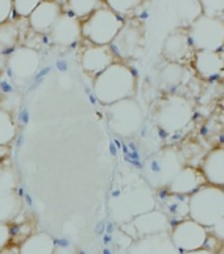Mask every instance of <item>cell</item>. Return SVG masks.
<instances>
[{
    "label": "cell",
    "mask_w": 224,
    "mask_h": 254,
    "mask_svg": "<svg viewBox=\"0 0 224 254\" xmlns=\"http://www.w3.org/2000/svg\"><path fill=\"white\" fill-rule=\"evenodd\" d=\"M111 215L120 225L143 213L156 209V197L144 179L128 182L114 191L110 199Z\"/></svg>",
    "instance_id": "obj_1"
},
{
    "label": "cell",
    "mask_w": 224,
    "mask_h": 254,
    "mask_svg": "<svg viewBox=\"0 0 224 254\" xmlns=\"http://www.w3.org/2000/svg\"><path fill=\"white\" fill-rule=\"evenodd\" d=\"M92 91L96 100L103 106L132 99L137 91L136 74L128 64L115 62L95 76Z\"/></svg>",
    "instance_id": "obj_2"
},
{
    "label": "cell",
    "mask_w": 224,
    "mask_h": 254,
    "mask_svg": "<svg viewBox=\"0 0 224 254\" xmlns=\"http://www.w3.org/2000/svg\"><path fill=\"white\" fill-rule=\"evenodd\" d=\"M194 118V104L179 94H166L152 107V123L160 132L175 134L189 127Z\"/></svg>",
    "instance_id": "obj_3"
},
{
    "label": "cell",
    "mask_w": 224,
    "mask_h": 254,
    "mask_svg": "<svg viewBox=\"0 0 224 254\" xmlns=\"http://www.w3.org/2000/svg\"><path fill=\"white\" fill-rule=\"evenodd\" d=\"M185 166L182 153L178 149L167 146L158 149L144 159L141 175L152 190H166L175 175Z\"/></svg>",
    "instance_id": "obj_4"
},
{
    "label": "cell",
    "mask_w": 224,
    "mask_h": 254,
    "mask_svg": "<svg viewBox=\"0 0 224 254\" xmlns=\"http://www.w3.org/2000/svg\"><path fill=\"white\" fill-rule=\"evenodd\" d=\"M224 217V189L205 185L189 196V219L213 228Z\"/></svg>",
    "instance_id": "obj_5"
},
{
    "label": "cell",
    "mask_w": 224,
    "mask_h": 254,
    "mask_svg": "<svg viewBox=\"0 0 224 254\" xmlns=\"http://www.w3.org/2000/svg\"><path fill=\"white\" fill-rule=\"evenodd\" d=\"M104 114L108 129L120 138L135 137L144 124V114L135 98L106 106Z\"/></svg>",
    "instance_id": "obj_6"
},
{
    "label": "cell",
    "mask_w": 224,
    "mask_h": 254,
    "mask_svg": "<svg viewBox=\"0 0 224 254\" xmlns=\"http://www.w3.org/2000/svg\"><path fill=\"white\" fill-rule=\"evenodd\" d=\"M124 20L119 17L103 3L100 8L80 23L82 36L91 42V45L110 46L122 29Z\"/></svg>",
    "instance_id": "obj_7"
},
{
    "label": "cell",
    "mask_w": 224,
    "mask_h": 254,
    "mask_svg": "<svg viewBox=\"0 0 224 254\" xmlns=\"http://www.w3.org/2000/svg\"><path fill=\"white\" fill-rule=\"evenodd\" d=\"M195 52H217L224 46V20L201 15L187 27Z\"/></svg>",
    "instance_id": "obj_8"
},
{
    "label": "cell",
    "mask_w": 224,
    "mask_h": 254,
    "mask_svg": "<svg viewBox=\"0 0 224 254\" xmlns=\"http://www.w3.org/2000/svg\"><path fill=\"white\" fill-rule=\"evenodd\" d=\"M145 45V27L139 19L124 21L118 36L111 42L115 56L122 60H136L141 56Z\"/></svg>",
    "instance_id": "obj_9"
},
{
    "label": "cell",
    "mask_w": 224,
    "mask_h": 254,
    "mask_svg": "<svg viewBox=\"0 0 224 254\" xmlns=\"http://www.w3.org/2000/svg\"><path fill=\"white\" fill-rule=\"evenodd\" d=\"M41 57L37 50L29 46H17L8 54L5 68L16 80H29L37 74Z\"/></svg>",
    "instance_id": "obj_10"
},
{
    "label": "cell",
    "mask_w": 224,
    "mask_h": 254,
    "mask_svg": "<svg viewBox=\"0 0 224 254\" xmlns=\"http://www.w3.org/2000/svg\"><path fill=\"white\" fill-rule=\"evenodd\" d=\"M170 239L171 243L174 244V247L179 252L189 253L205 248L209 239V232L205 227H202L195 221L186 219L179 221L171 228Z\"/></svg>",
    "instance_id": "obj_11"
},
{
    "label": "cell",
    "mask_w": 224,
    "mask_h": 254,
    "mask_svg": "<svg viewBox=\"0 0 224 254\" xmlns=\"http://www.w3.org/2000/svg\"><path fill=\"white\" fill-rule=\"evenodd\" d=\"M122 229L129 237L135 240L148 237V236L170 233V221L161 211L153 209L150 212L143 213L135 217L127 224H123Z\"/></svg>",
    "instance_id": "obj_12"
},
{
    "label": "cell",
    "mask_w": 224,
    "mask_h": 254,
    "mask_svg": "<svg viewBox=\"0 0 224 254\" xmlns=\"http://www.w3.org/2000/svg\"><path fill=\"white\" fill-rule=\"evenodd\" d=\"M195 50L189 40L187 28H175L167 34L162 45V56L169 64H177L187 66L193 62Z\"/></svg>",
    "instance_id": "obj_13"
},
{
    "label": "cell",
    "mask_w": 224,
    "mask_h": 254,
    "mask_svg": "<svg viewBox=\"0 0 224 254\" xmlns=\"http://www.w3.org/2000/svg\"><path fill=\"white\" fill-rule=\"evenodd\" d=\"M48 34L54 45L64 46V48L72 46L82 37L80 21L70 13L62 12Z\"/></svg>",
    "instance_id": "obj_14"
},
{
    "label": "cell",
    "mask_w": 224,
    "mask_h": 254,
    "mask_svg": "<svg viewBox=\"0 0 224 254\" xmlns=\"http://www.w3.org/2000/svg\"><path fill=\"white\" fill-rule=\"evenodd\" d=\"M116 56L111 49V46L90 45L82 52L80 56V66L90 75H99L107 67L115 64Z\"/></svg>",
    "instance_id": "obj_15"
},
{
    "label": "cell",
    "mask_w": 224,
    "mask_h": 254,
    "mask_svg": "<svg viewBox=\"0 0 224 254\" xmlns=\"http://www.w3.org/2000/svg\"><path fill=\"white\" fill-rule=\"evenodd\" d=\"M127 254H181V252L171 243L170 233H160L135 240Z\"/></svg>",
    "instance_id": "obj_16"
},
{
    "label": "cell",
    "mask_w": 224,
    "mask_h": 254,
    "mask_svg": "<svg viewBox=\"0 0 224 254\" xmlns=\"http://www.w3.org/2000/svg\"><path fill=\"white\" fill-rule=\"evenodd\" d=\"M193 66L195 72L202 79L224 78V50L195 52Z\"/></svg>",
    "instance_id": "obj_17"
},
{
    "label": "cell",
    "mask_w": 224,
    "mask_h": 254,
    "mask_svg": "<svg viewBox=\"0 0 224 254\" xmlns=\"http://www.w3.org/2000/svg\"><path fill=\"white\" fill-rule=\"evenodd\" d=\"M205 185H207V182L199 169L185 166L178 174L175 175V178L171 181V183L165 191L169 193H174V195L190 196L191 193L199 190Z\"/></svg>",
    "instance_id": "obj_18"
},
{
    "label": "cell",
    "mask_w": 224,
    "mask_h": 254,
    "mask_svg": "<svg viewBox=\"0 0 224 254\" xmlns=\"http://www.w3.org/2000/svg\"><path fill=\"white\" fill-rule=\"evenodd\" d=\"M62 8L61 4L53 0H44L40 1L32 15L28 17L29 25L34 32L37 33H48L50 28L61 16Z\"/></svg>",
    "instance_id": "obj_19"
},
{
    "label": "cell",
    "mask_w": 224,
    "mask_h": 254,
    "mask_svg": "<svg viewBox=\"0 0 224 254\" xmlns=\"http://www.w3.org/2000/svg\"><path fill=\"white\" fill-rule=\"evenodd\" d=\"M202 174L207 185L224 187V148L210 150L202 162Z\"/></svg>",
    "instance_id": "obj_20"
},
{
    "label": "cell",
    "mask_w": 224,
    "mask_h": 254,
    "mask_svg": "<svg viewBox=\"0 0 224 254\" xmlns=\"http://www.w3.org/2000/svg\"><path fill=\"white\" fill-rule=\"evenodd\" d=\"M190 78V70L187 66L177 64H167L161 68L157 76V83L162 91L173 94L175 88L181 87Z\"/></svg>",
    "instance_id": "obj_21"
},
{
    "label": "cell",
    "mask_w": 224,
    "mask_h": 254,
    "mask_svg": "<svg viewBox=\"0 0 224 254\" xmlns=\"http://www.w3.org/2000/svg\"><path fill=\"white\" fill-rule=\"evenodd\" d=\"M161 212L169 219V221H183L189 217V196L174 195L165 191L160 197Z\"/></svg>",
    "instance_id": "obj_22"
},
{
    "label": "cell",
    "mask_w": 224,
    "mask_h": 254,
    "mask_svg": "<svg viewBox=\"0 0 224 254\" xmlns=\"http://www.w3.org/2000/svg\"><path fill=\"white\" fill-rule=\"evenodd\" d=\"M17 249L19 254H54L56 241L49 233L38 232L24 240Z\"/></svg>",
    "instance_id": "obj_23"
},
{
    "label": "cell",
    "mask_w": 224,
    "mask_h": 254,
    "mask_svg": "<svg viewBox=\"0 0 224 254\" xmlns=\"http://www.w3.org/2000/svg\"><path fill=\"white\" fill-rule=\"evenodd\" d=\"M23 209V200L16 191L0 195V223L9 224L16 220Z\"/></svg>",
    "instance_id": "obj_24"
},
{
    "label": "cell",
    "mask_w": 224,
    "mask_h": 254,
    "mask_svg": "<svg viewBox=\"0 0 224 254\" xmlns=\"http://www.w3.org/2000/svg\"><path fill=\"white\" fill-rule=\"evenodd\" d=\"M19 41V28L13 21H7L0 25V53L13 50Z\"/></svg>",
    "instance_id": "obj_25"
},
{
    "label": "cell",
    "mask_w": 224,
    "mask_h": 254,
    "mask_svg": "<svg viewBox=\"0 0 224 254\" xmlns=\"http://www.w3.org/2000/svg\"><path fill=\"white\" fill-rule=\"evenodd\" d=\"M103 3L104 1L100 0H70L68 1V7L70 9V15L79 20L82 17H88L92 12L102 7Z\"/></svg>",
    "instance_id": "obj_26"
},
{
    "label": "cell",
    "mask_w": 224,
    "mask_h": 254,
    "mask_svg": "<svg viewBox=\"0 0 224 254\" xmlns=\"http://www.w3.org/2000/svg\"><path fill=\"white\" fill-rule=\"evenodd\" d=\"M16 136V124L11 114L0 108V148L11 144Z\"/></svg>",
    "instance_id": "obj_27"
},
{
    "label": "cell",
    "mask_w": 224,
    "mask_h": 254,
    "mask_svg": "<svg viewBox=\"0 0 224 254\" xmlns=\"http://www.w3.org/2000/svg\"><path fill=\"white\" fill-rule=\"evenodd\" d=\"M17 186V175L9 165L0 163V195L13 192Z\"/></svg>",
    "instance_id": "obj_28"
},
{
    "label": "cell",
    "mask_w": 224,
    "mask_h": 254,
    "mask_svg": "<svg viewBox=\"0 0 224 254\" xmlns=\"http://www.w3.org/2000/svg\"><path fill=\"white\" fill-rule=\"evenodd\" d=\"M104 3L111 11L115 12L120 17V16L128 15L129 12L136 9L143 1H139V0H107Z\"/></svg>",
    "instance_id": "obj_29"
},
{
    "label": "cell",
    "mask_w": 224,
    "mask_h": 254,
    "mask_svg": "<svg viewBox=\"0 0 224 254\" xmlns=\"http://www.w3.org/2000/svg\"><path fill=\"white\" fill-rule=\"evenodd\" d=\"M202 8V15L215 17V19L224 20V0L221 1H199Z\"/></svg>",
    "instance_id": "obj_30"
},
{
    "label": "cell",
    "mask_w": 224,
    "mask_h": 254,
    "mask_svg": "<svg viewBox=\"0 0 224 254\" xmlns=\"http://www.w3.org/2000/svg\"><path fill=\"white\" fill-rule=\"evenodd\" d=\"M40 1L41 0H13L12 1L13 13L20 17H29Z\"/></svg>",
    "instance_id": "obj_31"
},
{
    "label": "cell",
    "mask_w": 224,
    "mask_h": 254,
    "mask_svg": "<svg viewBox=\"0 0 224 254\" xmlns=\"http://www.w3.org/2000/svg\"><path fill=\"white\" fill-rule=\"evenodd\" d=\"M12 228L9 224L0 223V252L8 248V244L11 243Z\"/></svg>",
    "instance_id": "obj_32"
},
{
    "label": "cell",
    "mask_w": 224,
    "mask_h": 254,
    "mask_svg": "<svg viewBox=\"0 0 224 254\" xmlns=\"http://www.w3.org/2000/svg\"><path fill=\"white\" fill-rule=\"evenodd\" d=\"M13 8L11 0H0V25L9 21Z\"/></svg>",
    "instance_id": "obj_33"
},
{
    "label": "cell",
    "mask_w": 224,
    "mask_h": 254,
    "mask_svg": "<svg viewBox=\"0 0 224 254\" xmlns=\"http://www.w3.org/2000/svg\"><path fill=\"white\" fill-rule=\"evenodd\" d=\"M211 229H213L214 236H215L218 240H224V217L222 220L218 221Z\"/></svg>",
    "instance_id": "obj_34"
},
{
    "label": "cell",
    "mask_w": 224,
    "mask_h": 254,
    "mask_svg": "<svg viewBox=\"0 0 224 254\" xmlns=\"http://www.w3.org/2000/svg\"><path fill=\"white\" fill-rule=\"evenodd\" d=\"M0 254H19V249H17V247L5 248L4 251L0 252Z\"/></svg>",
    "instance_id": "obj_35"
},
{
    "label": "cell",
    "mask_w": 224,
    "mask_h": 254,
    "mask_svg": "<svg viewBox=\"0 0 224 254\" xmlns=\"http://www.w3.org/2000/svg\"><path fill=\"white\" fill-rule=\"evenodd\" d=\"M7 58H8V54H4V53H0V71L5 68V64H7Z\"/></svg>",
    "instance_id": "obj_36"
},
{
    "label": "cell",
    "mask_w": 224,
    "mask_h": 254,
    "mask_svg": "<svg viewBox=\"0 0 224 254\" xmlns=\"http://www.w3.org/2000/svg\"><path fill=\"white\" fill-rule=\"evenodd\" d=\"M183 254H215V253L210 251V249H205V248H202V249H198V251L189 252V253H183Z\"/></svg>",
    "instance_id": "obj_37"
},
{
    "label": "cell",
    "mask_w": 224,
    "mask_h": 254,
    "mask_svg": "<svg viewBox=\"0 0 224 254\" xmlns=\"http://www.w3.org/2000/svg\"><path fill=\"white\" fill-rule=\"evenodd\" d=\"M7 154V150H5V148H0V161H1V158H4V156Z\"/></svg>",
    "instance_id": "obj_38"
},
{
    "label": "cell",
    "mask_w": 224,
    "mask_h": 254,
    "mask_svg": "<svg viewBox=\"0 0 224 254\" xmlns=\"http://www.w3.org/2000/svg\"><path fill=\"white\" fill-rule=\"evenodd\" d=\"M222 120H223V122H224V114H223V116H222Z\"/></svg>",
    "instance_id": "obj_39"
}]
</instances>
